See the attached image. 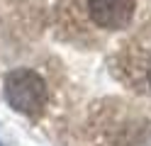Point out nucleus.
<instances>
[{
    "mask_svg": "<svg viewBox=\"0 0 151 146\" xmlns=\"http://www.w3.org/2000/svg\"><path fill=\"white\" fill-rule=\"evenodd\" d=\"M61 15L73 29L115 34L134 22L137 0H61Z\"/></svg>",
    "mask_w": 151,
    "mask_h": 146,
    "instance_id": "nucleus-1",
    "label": "nucleus"
},
{
    "mask_svg": "<svg viewBox=\"0 0 151 146\" xmlns=\"http://www.w3.org/2000/svg\"><path fill=\"white\" fill-rule=\"evenodd\" d=\"M3 93L12 110L22 112L27 117L42 114L44 105H46V83L32 68H15V71H10L5 76Z\"/></svg>",
    "mask_w": 151,
    "mask_h": 146,
    "instance_id": "nucleus-2",
    "label": "nucleus"
},
{
    "mask_svg": "<svg viewBox=\"0 0 151 146\" xmlns=\"http://www.w3.org/2000/svg\"><path fill=\"white\" fill-rule=\"evenodd\" d=\"M119 78L132 90L141 95H151V39L141 37L127 44L117 56Z\"/></svg>",
    "mask_w": 151,
    "mask_h": 146,
    "instance_id": "nucleus-3",
    "label": "nucleus"
},
{
    "mask_svg": "<svg viewBox=\"0 0 151 146\" xmlns=\"http://www.w3.org/2000/svg\"><path fill=\"white\" fill-rule=\"evenodd\" d=\"M0 146H3V144H0Z\"/></svg>",
    "mask_w": 151,
    "mask_h": 146,
    "instance_id": "nucleus-4",
    "label": "nucleus"
}]
</instances>
